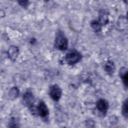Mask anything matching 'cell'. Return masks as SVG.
Listing matches in <instances>:
<instances>
[{
    "mask_svg": "<svg viewBox=\"0 0 128 128\" xmlns=\"http://www.w3.org/2000/svg\"><path fill=\"white\" fill-rule=\"evenodd\" d=\"M54 47L60 50H66L68 46V40L64 33L58 30L56 34L54 40Z\"/></svg>",
    "mask_w": 128,
    "mask_h": 128,
    "instance_id": "6da1fadb",
    "label": "cell"
},
{
    "mask_svg": "<svg viewBox=\"0 0 128 128\" xmlns=\"http://www.w3.org/2000/svg\"><path fill=\"white\" fill-rule=\"evenodd\" d=\"M82 58L81 54L76 50L69 51L66 55L65 60L70 65H74L78 62Z\"/></svg>",
    "mask_w": 128,
    "mask_h": 128,
    "instance_id": "7a4b0ae2",
    "label": "cell"
},
{
    "mask_svg": "<svg viewBox=\"0 0 128 128\" xmlns=\"http://www.w3.org/2000/svg\"><path fill=\"white\" fill-rule=\"evenodd\" d=\"M23 104L26 106L28 107L32 111L34 108V98L32 92L30 90H26L23 95L22 97Z\"/></svg>",
    "mask_w": 128,
    "mask_h": 128,
    "instance_id": "3957f363",
    "label": "cell"
},
{
    "mask_svg": "<svg viewBox=\"0 0 128 128\" xmlns=\"http://www.w3.org/2000/svg\"><path fill=\"white\" fill-rule=\"evenodd\" d=\"M48 94L52 100L58 102L61 98L62 90L61 88L58 85L54 84L50 88Z\"/></svg>",
    "mask_w": 128,
    "mask_h": 128,
    "instance_id": "277c9868",
    "label": "cell"
},
{
    "mask_svg": "<svg viewBox=\"0 0 128 128\" xmlns=\"http://www.w3.org/2000/svg\"><path fill=\"white\" fill-rule=\"evenodd\" d=\"M36 114L43 118H46L48 117L49 114V110L44 102L42 100L40 102L38 106L36 108Z\"/></svg>",
    "mask_w": 128,
    "mask_h": 128,
    "instance_id": "5b68a950",
    "label": "cell"
},
{
    "mask_svg": "<svg viewBox=\"0 0 128 128\" xmlns=\"http://www.w3.org/2000/svg\"><path fill=\"white\" fill-rule=\"evenodd\" d=\"M96 108L104 116L108 108V102L105 99L100 98L96 102Z\"/></svg>",
    "mask_w": 128,
    "mask_h": 128,
    "instance_id": "8992f818",
    "label": "cell"
},
{
    "mask_svg": "<svg viewBox=\"0 0 128 128\" xmlns=\"http://www.w3.org/2000/svg\"><path fill=\"white\" fill-rule=\"evenodd\" d=\"M108 12L104 10H101L99 12V16L98 21L102 25V26H105L108 24L109 22Z\"/></svg>",
    "mask_w": 128,
    "mask_h": 128,
    "instance_id": "52a82bcc",
    "label": "cell"
},
{
    "mask_svg": "<svg viewBox=\"0 0 128 128\" xmlns=\"http://www.w3.org/2000/svg\"><path fill=\"white\" fill-rule=\"evenodd\" d=\"M19 49L18 47L12 46L10 47L8 51V54L9 58L12 60H15L18 54Z\"/></svg>",
    "mask_w": 128,
    "mask_h": 128,
    "instance_id": "ba28073f",
    "label": "cell"
},
{
    "mask_svg": "<svg viewBox=\"0 0 128 128\" xmlns=\"http://www.w3.org/2000/svg\"><path fill=\"white\" fill-rule=\"evenodd\" d=\"M104 70L110 76L112 75L115 70V65L114 62L110 60L107 61L104 65Z\"/></svg>",
    "mask_w": 128,
    "mask_h": 128,
    "instance_id": "9c48e42d",
    "label": "cell"
},
{
    "mask_svg": "<svg viewBox=\"0 0 128 128\" xmlns=\"http://www.w3.org/2000/svg\"><path fill=\"white\" fill-rule=\"evenodd\" d=\"M120 76L122 78V82L126 87L127 88L128 87V70L126 67H122L120 70Z\"/></svg>",
    "mask_w": 128,
    "mask_h": 128,
    "instance_id": "30bf717a",
    "label": "cell"
},
{
    "mask_svg": "<svg viewBox=\"0 0 128 128\" xmlns=\"http://www.w3.org/2000/svg\"><path fill=\"white\" fill-rule=\"evenodd\" d=\"M20 94V90L17 87L12 88L8 92V96L11 100H15Z\"/></svg>",
    "mask_w": 128,
    "mask_h": 128,
    "instance_id": "8fae6325",
    "label": "cell"
},
{
    "mask_svg": "<svg viewBox=\"0 0 128 128\" xmlns=\"http://www.w3.org/2000/svg\"><path fill=\"white\" fill-rule=\"evenodd\" d=\"M90 26L96 32H100L102 30V26L97 20H92L90 23Z\"/></svg>",
    "mask_w": 128,
    "mask_h": 128,
    "instance_id": "7c38bea8",
    "label": "cell"
},
{
    "mask_svg": "<svg viewBox=\"0 0 128 128\" xmlns=\"http://www.w3.org/2000/svg\"><path fill=\"white\" fill-rule=\"evenodd\" d=\"M118 24L120 28L124 29L125 28V26L127 27V20L126 18L124 16H120L118 20Z\"/></svg>",
    "mask_w": 128,
    "mask_h": 128,
    "instance_id": "4fadbf2b",
    "label": "cell"
},
{
    "mask_svg": "<svg viewBox=\"0 0 128 128\" xmlns=\"http://www.w3.org/2000/svg\"><path fill=\"white\" fill-rule=\"evenodd\" d=\"M122 114L126 118H128V100L126 99L123 102L122 108Z\"/></svg>",
    "mask_w": 128,
    "mask_h": 128,
    "instance_id": "5bb4252c",
    "label": "cell"
},
{
    "mask_svg": "<svg viewBox=\"0 0 128 128\" xmlns=\"http://www.w3.org/2000/svg\"><path fill=\"white\" fill-rule=\"evenodd\" d=\"M9 127H18V122L16 118H12L9 123Z\"/></svg>",
    "mask_w": 128,
    "mask_h": 128,
    "instance_id": "9a60e30c",
    "label": "cell"
},
{
    "mask_svg": "<svg viewBox=\"0 0 128 128\" xmlns=\"http://www.w3.org/2000/svg\"><path fill=\"white\" fill-rule=\"evenodd\" d=\"M20 5L22 6L24 8H26L28 6V0H20L18 2Z\"/></svg>",
    "mask_w": 128,
    "mask_h": 128,
    "instance_id": "2e32d148",
    "label": "cell"
}]
</instances>
